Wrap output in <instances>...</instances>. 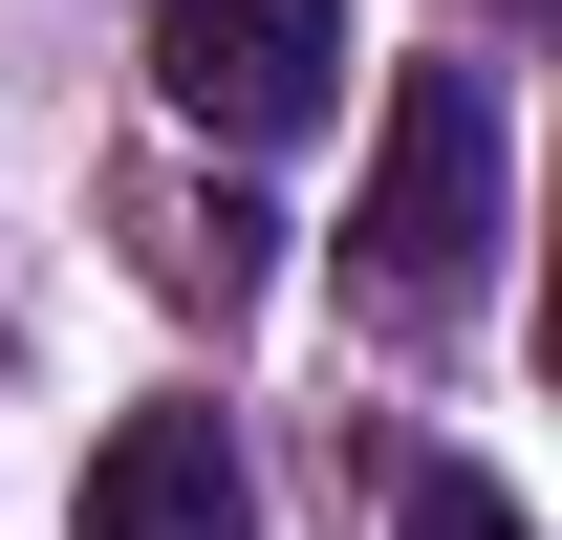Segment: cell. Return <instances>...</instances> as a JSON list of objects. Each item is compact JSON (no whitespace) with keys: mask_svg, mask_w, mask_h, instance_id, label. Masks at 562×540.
Returning <instances> with one entry per match:
<instances>
[{"mask_svg":"<svg viewBox=\"0 0 562 540\" xmlns=\"http://www.w3.org/2000/svg\"><path fill=\"white\" fill-rule=\"evenodd\" d=\"M412 540H519V497L497 475H412Z\"/></svg>","mask_w":562,"mask_h":540,"instance_id":"cell-4","label":"cell"},{"mask_svg":"<svg viewBox=\"0 0 562 540\" xmlns=\"http://www.w3.org/2000/svg\"><path fill=\"white\" fill-rule=\"evenodd\" d=\"M347 281H368V325H454V303L497 281V87H476V66H412V87H390Z\"/></svg>","mask_w":562,"mask_h":540,"instance_id":"cell-1","label":"cell"},{"mask_svg":"<svg viewBox=\"0 0 562 540\" xmlns=\"http://www.w3.org/2000/svg\"><path fill=\"white\" fill-rule=\"evenodd\" d=\"M151 87H173V131L281 151V131H325V87H347V0H173L151 22Z\"/></svg>","mask_w":562,"mask_h":540,"instance_id":"cell-2","label":"cell"},{"mask_svg":"<svg viewBox=\"0 0 562 540\" xmlns=\"http://www.w3.org/2000/svg\"><path fill=\"white\" fill-rule=\"evenodd\" d=\"M87 540H260V475L216 410H131L109 454H87Z\"/></svg>","mask_w":562,"mask_h":540,"instance_id":"cell-3","label":"cell"}]
</instances>
